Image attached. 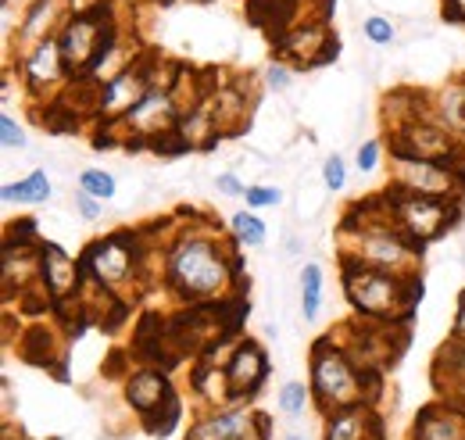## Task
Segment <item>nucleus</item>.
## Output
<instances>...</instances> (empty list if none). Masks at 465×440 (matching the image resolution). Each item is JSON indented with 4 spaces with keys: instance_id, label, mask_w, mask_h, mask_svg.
<instances>
[{
    "instance_id": "f257e3e1",
    "label": "nucleus",
    "mask_w": 465,
    "mask_h": 440,
    "mask_svg": "<svg viewBox=\"0 0 465 440\" xmlns=\"http://www.w3.org/2000/svg\"><path fill=\"white\" fill-rule=\"evenodd\" d=\"M344 290H348L351 305L361 315H372V319L401 315V312L411 308V301L422 294V286H415V279L361 265L354 258H344Z\"/></svg>"
},
{
    "instance_id": "f03ea898",
    "label": "nucleus",
    "mask_w": 465,
    "mask_h": 440,
    "mask_svg": "<svg viewBox=\"0 0 465 440\" xmlns=\"http://www.w3.org/2000/svg\"><path fill=\"white\" fill-rule=\"evenodd\" d=\"M232 269L226 265L223 251L215 247L212 236L201 233H186L179 236L169 258V279L179 294L186 297H215L230 286Z\"/></svg>"
},
{
    "instance_id": "7ed1b4c3",
    "label": "nucleus",
    "mask_w": 465,
    "mask_h": 440,
    "mask_svg": "<svg viewBox=\"0 0 465 440\" xmlns=\"http://www.w3.org/2000/svg\"><path fill=\"white\" fill-rule=\"evenodd\" d=\"M344 240H351V251L344 258H354L361 265H372V269H383V273L408 275L411 279V269L419 262V244L408 233H401L398 225L361 219L358 229L344 225Z\"/></svg>"
},
{
    "instance_id": "20e7f679",
    "label": "nucleus",
    "mask_w": 465,
    "mask_h": 440,
    "mask_svg": "<svg viewBox=\"0 0 465 440\" xmlns=\"http://www.w3.org/2000/svg\"><path fill=\"white\" fill-rule=\"evenodd\" d=\"M58 44L68 72H94L115 47V33L108 29L104 7L86 15H68L58 33Z\"/></svg>"
},
{
    "instance_id": "39448f33",
    "label": "nucleus",
    "mask_w": 465,
    "mask_h": 440,
    "mask_svg": "<svg viewBox=\"0 0 465 440\" xmlns=\"http://www.w3.org/2000/svg\"><path fill=\"white\" fill-rule=\"evenodd\" d=\"M391 215L394 225L408 233L415 244L437 240L451 222L459 219V208L448 205L444 197H426V194H408V190H391Z\"/></svg>"
},
{
    "instance_id": "423d86ee",
    "label": "nucleus",
    "mask_w": 465,
    "mask_h": 440,
    "mask_svg": "<svg viewBox=\"0 0 465 440\" xmlns=\"http://www.w3.org/2000/svg\"><path fill=\"white\" fill-rule=\"evenodd\" d=\"M312 384L322 405H337V408H351L361 397V384L358 373L351 369L344 351H337L330 340L315 344L312 351Z\"/></svg>"
},
{
    "instance_id": "0eeeda50",
    "label": "nucleus",
    "mask_w": 465,
    "mask_h": 440,
    "mask_svg": "<svg viewBox=\"0 0 465 440\" xmlns=\"http://www.w3.org/2000/svg\"><path fill=\"white\" fill-rule=\"evenodd\" d=\"M394 172H398V190H408V194H426V197L455 194V172L444 168L440 162L394 155Z\"/></svg>"
},
{
    "instance_id": "6e6552de",
    "label": "nucleus",
    "mask_w": 465,
    "mask_h": 440,
    "mask_svg": "<svg viewBox=\"0 0 465 440\" xmlns=\"http://www.w3.org/2000/svg\"><path fill=\"white\" fill-rule=\"evenodd\" d=\"M175 118H179V105L173 101L169 90H151L136 108L125 115L133 136H147V140H158V144H162V136L175 133V125H179Z\"/></svg>"
},
{
    "instance_id": "1a4fd4ad",
    "label": "nucleus",
    "mask_w": 465,
    "mask_h": 440,
    "mask_svg": "<svg viewBox=\"0 0 465 440\" xmlns=\"http://www.w3.org/2000/svg\"><path fill=\"white\" fill-rule=\"evenodd\" d=\"M151 90H154L151 86V72L129 65V68L118 72L108 86H101V105H97V111L101 115H129Z\"/></svg>"
},
{
    "instance_id": "9d476101",
    "label": "nucleus",
    "mask_w": 465,
    "mask_h": 440,
    "mask_svg": "<svg viewBox=\"0 0 465 440\" xmlns=\"http://www.w3.org/2000/svg\"><path fill=\"white\" fill-rule=\"evenodd\" d=\"M83 269H90V275L101 283V286H112V283H122L129 269H133V244L129 236H108L101 244L90 247Z\"/></svg>"
},
{
    "instance_id": "9b49d317",
    "label": "nucleus",
    "mask_w": 465,
    "mask_h": 440,
    "mask_svg": "<svg viewBox=\"0 0 465 440\" xmlns=\"http://www.w3.org/2000/svg\"><path fill=\"white\" fill-rule=\"evenodd\" d=\"M276 51L293 57V61H304V65H315V61H322V57L337 55V51H330V33H326V25H319V22L297 25L291 33H280V36H276Z\"/></svg>"
},
{
    "instance_id": "f8f14e48",
    "label": "nucleus",
    "mask_w": 465,
    "mask_h": 440,
    "mask_svg": "<svg viewBox=\"0 0 465 440\" xmlns=\"http://www.w3.org/2000/svg\"><path fill=\"white\" fill-rule=\"evenodd\" d=\"M64 11L72 15L68 0H33V7L25 11L22 18V29H18V47H40L44 40H51L54 25L64 18Z\"/></svg>"
},
{
    "instance_id": "ddd939ff",
    "label": "nucleus",
    "mask_w": 465,
    "mask_h": 440,
    "mask_svg": "<svg viewBox=\"0 0 465 440\" xmlns=\"http://www.w3.org/2000/svg\"><path fill=\"white\" fill-rule=\"evenodd\" d=\"M226 380H230L232 394H247V390H258V384L265 380V355L258 344H240L232 351L230 369H226Z\"/></svg>"
},
{
    "instance_id": "4468645a",
    "label": "nucleus",
    "mask_w": 465,
    "mask_h": 440,
    "mask_svg": "<svg viewBox=\"0 0 465 440\" xmlns=\"http://www.w3.org/2000/svg\"><path fill=\"white\" fill-rule=\"evenodd\" d=\"M40 275H44V283L54 297H68L79 286V269L72 265V258L61 251L58 244L40 247Z\"/></svg>"
},
{
    "instance_id": "2eb2a0df",
    "label": "nucleus",
    "mask_w": 465,
    "mask_h": 440,
    "mask_svg": "<svg viewBox=\"0 0 465 440\" xmlns=\"http://www.w3.org/2000/svg\"><path fill=\"white\" fill-rule=\"evenodd\" d=\"M61 72H64V57H61L58 36L44 40L40 47H33L29 57H25V79H29L33 90H44V86L58 83Z\"/></svg>"
},
{
    "instance_id": "dca6fc26",
    "label": "nucleus",
    "mask_w": 465,
    "mask_h": 440,
    "mask_svg": "<svg viewBox=\"0 0 465 440\" xmlns=\"http://www.w3.org/2000/svg\"><path fill=\"white\" fill-rule=\"evenodd\" d=\"M219 136L223 133H219V125H215L208 108H193L190 115H183V122L175 125V140H179L183 151L186 147H212Z\"/></svg>"
},
{
    "instance_id": "f3484780",
    "label": "nucleus",
    "mask_w": 465,
    "mask_h": 440,
    "mask_svg": "<svg viewBox=\"0 0 465 440\" xmlns=\"http://www.w3.org/2000/svg\"><path fill=\"white\" fill-rule=\"evenodd\" d=\"M376 437V423L365 408L351 405V408H341L330 426H326V440H372Z\"/></svg>"
},
{
    "instance_id": "a211bd4d",
    "label": "nucleus",
    "mask_w": 465,
    "mask_h": 440,
    "mask_svg": "<svg viewBox=\"0 0 465 440\" xmlns=\"http://www.w3.org/2000/svg\"><path fill=\"white\" fill-rule=\"evenodd\" d=\"M125 397H129L133 408H140L143 415H151L162 405V397H169V380L162 373H140V376L129 380Z\"/></svg>"
},
{
    "instance_id": "6ab92c4d",
    "label": "nucleus",
    "mask_w": 465,
    "mask_h": 440,
    "mask_svg": "<svg viewBox=\"0 0 465 440\" xmlns=\"http://www.w3.org/2000/svg\"><path fill=\"white\" fill-rule=\"evenodd\" d=\"M419 440H465V415L426 408V415L419 423Z\"/></svg>"
},
{
    "instance_id": "aec40b11",
    "label": "nucleus",
    "mask_w": 465,
    "mask_h": 440,
    "mask_svg": "<svg viewBox=\"0 0 465 440\" xmlns=\"http://www.w3.org/2000/svg\"><path fill=\"white\" fill-rule=\"evenodd\" d=\"M0 197H4V201H18V205H44V201L51 197V179H47L44 168H36V172H29L22 183L4 186Z\"/></svg>"
},
{
    "instance_id": "412c9836",
    "label": "nucleus",
    "mask_w": 465,
    "mask_h": 440,
    "mask_svg": "<svg viewBox=\"0 0 465 440\" xmlns=\"http://www.w3.org/2000/svg\"><path fill=\"white\" fill-rule=\"evenodd\" d=\"M212 118H215V125H219V133H226V129H236L240 122H243V115L251 111V105L236 94V90H219L215 97H212Z\"/></svg>"
},
{
    "instance_id": "4be33fe9",
    "label": "nucleus",
    "mask_w": 465,
    "mask_h": 440,
    "mask_svg": "<svg viewBox=\"0 0 465 440\" xmlns=\"http://www.w3.org/2000/svg\"><path fill=\"white\" fill-rule=\"evenodd\" d=\"M319 301H322V269L319 265H304V275H301V308H304V319H315L319 315Z\"/></svg>"
},
{
    "instance_id": "5701e85b",
    "label": "nucleus",
    "mask_w": 465,
    "mask_h": 440,
    "mask_svg": "<svg viewBox=\"0 0 465 440\" xmlns=\"http://www.w3.org/2000/svg\"><path fill=\"white\" fill-rule=\"evenodd\" d=\"M79 190L97 197V201H108V197H115V175L104 172V168H86L79 175Z\"/></svg>"
},
{
    "instance_id": "b1692460",
    "label": "nucleus",
    "mask_w": 465,
    "mask_h": 440,
    "mask_svg": "<svg viewBox=\"0 0 465 440\" xmlns=\"http://www.w3.org/2000/svg\"><path fill=\"white\" fill-rule=\"evenodd\" d=\"M232 233H236V240H240V244L258 247V244L265 240V222L254 219L251 212H236V215H232Z\"/></svg>"
},
{
    "instance_id": "393cba45",
    "label": "nucleus",
    "mask_w": 465,
    "mask_h": 440,
    "mask_svg": "<svg viewBox=\"0 0 465 440\" xmlns=\"http://www.w3.org/2000/svg\"><path fill=\"white\" fill-rule=\"evenodd\" d=\"M365 36L372 40V44H391L394 40V25L387 22V18H380V15H372V18H365Z\"/></svg>"
},
{
    "instance_id": "a878e982",
    "label": "nucleus",
    "mask_w": 465,
    "mask_h": 440,
    "mask_svg": "<svg viewBox=\"0 0 465 440\" xmlns=\"http://www.w3.org/2000/svg\"><path fill=\"white\" fill-rule=\"evenodd\" d=\"M0 144H4L7 151L25 147V133H22V125H18L11 115H4V118H0Z\"/></svg>"
},
{
    "instance_id": "bb28decb",
    "label": "nucleus",
    "mask_w": 465,
    "mask_h": 440,
    "mask_svg": "<svg viewBox=\"0 0 465 440\" xmlns=\"http://www.w3.org/2000/svg\"><path fill=\"white\" fill-rule=\"evenodd\" d=\"M304 397H308L304 384H287L280 390V405H283V412H291V415L304 412Z\"/></svg>"
},
{
    "instance_id": "cd10ccee",
    "label": "nucleus",
    "mask_w": 465,
    "mask_h": 440,
    "mask_svg": "<svg viewBox=\"0 0 465 440\" xmlns=\"http://www.w3.org/2000/svg\"><path fill=\"white\" fill-rule=\"evenodd\" d=\"M322 179H326V186L330 190H341L344 186V179H348V168H344V162L333 155V158H326V165H322Z\"/></svg>"
},
{
    "instance_id": "c85d7f7f",
    "label": "nucleus",
    "mask_w": 465,
    "mask_h": 440,
    "mask_svg": "<svg viewBox=\"0 0 465 440\" xmlns=\"http://www.w3.org/2000/svg\"><path fill=\"white\" fill-rule=\"evenodd\" d=\"M247 205L251 208H265V205H280V190H269V186H251L247 194Z\"/></svg>"
},
{
    "instance_id": "c756f323",
    "label": "nucleus",
    "mask_w": 465,
    "mask_h": 440,
    "mask_svg": "<svg viewBox=\"0 0 465 440\" xmlns=\"http://www.w3.org/2000/svg\"><path fill=\"white\" fill-rule=\"evenodd\" d=\"M376 162H380V144H376V140H369V144L358 151V168H361V172H372Z\"/></svg>"
},
{
    "instance_id": "7c9ffc66",
    "label": "nucleus",
    "mask_w": 465,
    "mask_h": 440,
    "mask_svg": "<svg viewBox=\"0 0 465 440\" xmlns=\"http://www.w3.org/2000/svg\"><path fill=\"white\" fill-rule=\"evenodd\" d=\"M75 208H79V215L83 219H97L101 215V205H97V197H90V194H75Z\"/></svg>"
},
{
    "instance_id": "2f4dec72",
    "label": "nucleus",
    "mask_w": 465,
    "mask_h": 440,
    "mask_svg": "<svg viewBox=\"0 0 465 440\" xmlns=\"http://www.w3.org/2000/svg\"><path fill=\"white\" fill-rule=\"evenodd\" d=\"M219 190H223V194H230V197H243V194H247V190L240 186V179H236L232 172H226V175H219Z\"/></svg>"
},
{
    "instance_id": "473e14b6",
    "label": "nucleus",
    "mask_w": 465,
    "mask_h": 440,
    "mask_svg": "<svg viewBox=\"0 0 465 440\" xmlns=\"http://www.w3.org/2000/svg\"><path fill=\"white\" fill-rule=\"evenodd\" d=\"M269 83H272L276 90H287V86H291V72H287L283 65H272V68H269Z\"/></svg>"
},
{
    "instance_id": "72a5a7b5",
    "label": "nucleus",
    "mask_w": 465,
    "mask_h": 440,
    "mask_svg": "<svg viewBox=\"0 0 465 440\" xmlns=\"http://www.w3.org/2000/svg\"><path fill=\"white\" fill-rule=\"evenodd\" d=\"M444 15L455 22H465V0H444Z\"/></svg>"
},
{
    "instance_id": "f704fd0d",
    "label": "nucleus",
    "mask_w": 465,
    "mask_h": 440,
    "mask_svg": "<svg viewBox=\"0 0 465 440\" xmlns=\"http://www.w3.org/2000/svg\"><path fill=\"white\" fill-rule=\"evenodd\" d=\"M455 336L465 344V294H462V301H459V315H455Z\"/></svg>"
},
{
    "instance_id": "c9c22d12",
    "label": "nucleus",
    "mask_w": 465,
    "mask_h": 440,
    "mask_svg": "<svg viewBox=\"0 0 465 440\" xmlns=\"http://www.w3.org/2000/svg\"><path fill=\"white\" fill-rule=\"evenodd\" d=\"M125 4H140V0H125Z\"/></svg>"
},
{
    "instance_id": "e433bc0d",
    "label": "nucleus",
    "mask_w": 465,
    "mask_h": 440,
    "mask_svg": "<svg viewBox=\"0 0 465 440\" xmlns=\"http://www.w3.org/2000/svg\"><path fill=\"white\" fill-rule=\"evenodd\" d=\"M7 4H11V0H4V7H7Z\"/></svg>"
},
{
    "instance_id": "4c0bfd02",
    "label": "nucleus",
    "mask_w": 465,
    "mask_h": 440,
    "mask_svg": "<svg viewBox=\"0 0 465 440\" xmlns=\"http://www.w3.org/2000/svg\"><path fill=\"white\" fill-rule=\"evenodd\" d=\"M291 440H301V437H291Z\"/></svg>"
}]
</instances>
